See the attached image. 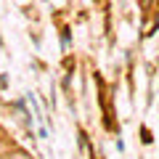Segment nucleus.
I'll use <instances>...</instances> for the list:
<instances>
[{
	"instance_id": "1",
	"label": "nucleus",
	"mask_w": 159,
	"mask_h": 159,
	"mask_svg": "<svg viewBox=\"0 0 159 159\" xmlns=\"http://www.w3.org/2000/svg\"><path fill=\"white\" fill-rule=\"evenodd\" d=\"M3 159H29V154H24V151H11V154H3Z\"/></svg>"
},
{
	"instance_id": "2",
	"label": "nucleus",
	"mask_w": 159,
	"mask_h": 159,
	"mask_svg": "<svg viewBox=\"0 0 159 159\" xmlns=\"http://www.w3.org/2000/svg\"><path fill=\"white\" fill-rule=\"evenodd\" d=\"M0 159H3V154H0Z\"/></svg>"
}]
</instances>
